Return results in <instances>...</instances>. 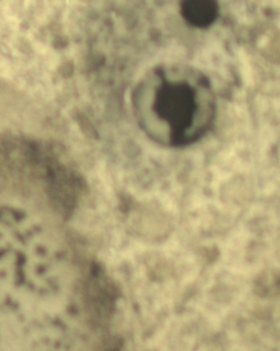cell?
I'll list each match as a JSON object with an SVG mask.
<instances>
[{"label": "cell", "instance_id": "7a4b0ae2", "mask_svg": "<svg viewBox=\"0 0 280 351\" xmlns=\"http://www.w3.org/2000/svg\"><path fill=\"white\" fill-rule=\"evenodd\" d=\"M181 14L192 26L207 28L216 22L219 5L212 0H186L181 4Z\"/></svg>", "mask_w": 280, "mask_h": 351}, {"label": "cell", "instance_id": "6da1fadb", "mask_svg": "<svg viewBox=\"0 0 280 351\" xmlns=\"http://www.w3.org/2000/svg\"><path fill=\"white\" fill-rule=\"evenodd\" d=\"M133 104L146 134L173 147L199 141L215 115L210 82L192 69H153L136 88Z\"/></svg>", "mask_w": 280, "mask_h": 351}]
</instances>
